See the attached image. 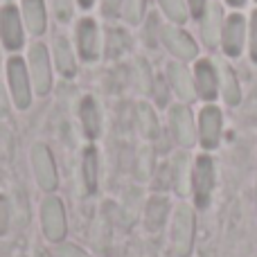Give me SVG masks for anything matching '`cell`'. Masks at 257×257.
I'll use <instances>...</instances> for the list:
<instances>
[{
    "mask_svg": "<svg viewBox=\"0 0 257 257\" xmlns=\"http://www.w3.org/2000/svg\"><path fill=\"white\" fill-rule=\"evenodd\" d=\"M41 219H43V230L50 241H61L66 237V212L57 196H48L41 208Z\"/></svg>",
    "mask_w": 257,
    "mask_h": 257,
    "instance_id": "cell-1",
    "label": "cell"
},
{
    "mask_svg": "<svg viewBox=\"0 0 257 257\" xmlns=\"http://www.w3.org/2000/svg\"><path fill=\"white\" fill-rule=\"evenodd\" d=\"M194 241V214L187 205H181L174 217V248L181 257H187Z\"/></svg>",
    "mask_w": 257,
    "mask_h": 257,
    "instance_id": "cell-2",
    "label": "cell"
},
{
    "mask_svg": "<svg viewBox=\"0 0 257 257\" xmlns=\"http://www.w3.org/2000/svg\"><path fill=\"white\" fill-rule=\"evenodd\" d=\"M7 68H9V88H12L14 104H16L18 108H27L30 106V99H32V90H30V79H27L25 63L18 57H12Z\"/></svg>",
    "mask_w": 257,
    "mask_h": 257,
    "instance_id": "cell-3",
    "label": "cell"
},
{
    "mask_svg": "<svg viewBox=\"0 0 257 257\" xmlns=\"http://www.w3.org/2000/svg\"><path fill=\"white\" fill-rule=\"evenodd\" d=\"M194 196H196V205L199 208H208L210 203V194L214 187V167H212V158L208 156H199L196 158V167H194Z\"/></svg>",
    "mask_w": 257,
    "mask_h": 257,
    "instance_id": "cell-4",
    "label": "cell"
},
{
    "mask_svg": "<svg viewBox=\"0 0 257 257\" xmlns=\"http://www.w3.org/2000/svg\"><path fill=\"white\" fill-rule=\"evenodd\" d=\"M32 165H34V174L39 185L45 192H52L57 187V169H54L52 154L45 145H34L32 149Z\"/></svg>",
    "mask_w": 257,
    "mask_h": 257,
    "instance_id": "cell-5",
    "label": "cell"
},
{
    "mask_svg": "<svg viewBox=\"0 0 257 257\" xmlns=\"http://www.w3.org/2000/svg\"><path fill=\"white\" fill-rule=\"evenodd\" d=\"M30 70L34 77V88L39 95H45L52 86V72H50V61H48V52L45 45L36 43L30 50Z\"/></svg>",
    "mask_w": 257,
    "mask_h": 257,
    "instance_id": "cell-6",
    "label": "cell"
},
{
    "mask_svg": "<svg viewBox=\"0 0 257 257\" xmlns=\"http://www.w3.org/2000/svg\"><path fill=\"white\" fill-rule=\"evenodd\" d=\"M199 136L205 149H214L221 138V111L217 106H205L199 115Z\"/></svg>",
    "mask_w": 257,
    "mask_h": 257,
    "instance_id": "cell-7",
    "label": "cell"
},
{
    "mask_svg": "<svg viewBox=\"0 0 257 257\" xmlns=\"http://www.w3.org/2000/svg\"><path fill=\"white\" fill-rule=\"evenodd\" d=\"M160 36H163L165 45H167V50L172 54H176V57L181 59H194L196 57V43L192 41L190 34H185L183 30H178V27H163L160 30Z\"/></svg>",
    "mask_w": 257,
    "mask_h": 257,
    "instance_id": "cell-8",
    "label": "cell"
},
{
    "mask_svg": "<svg viewBox=\"0 0 257 257\" xmlns=\"http://www.w3.org/2000/svg\"><path fill=\"white\" fill-rule=\"evenodd\" d=\"M0 36H3L5 48L9 50H18L23 45V27L16 7L0 9Z\"/></svg>",
    "mask_w": 257,
    "mask_h": 257,
    "instance_id": "cell-9",
    "label": "cell"
},
{
    "mask_svg": "<svg viewBox=\"0 0 257 257\" xmlns=\"http://www.w3.org/2000/svg\"><path fill=\"white\" fill-rule=\"evenodd\" d=\"M244 36H246V21L239 14H230L223 25V52L237 57L244 48Z\"/></svg>",
    "mask_w": 257,
    "mask_h": 257,
    "instance_id": "cell-10",
    "label": "cell"
},
{
    "mask_svg": "<svg viewBox=\"0 0 257 257\" xmlns=\"http://www.w3.org/2000/svg\"><path fill=\"white\" fill-rule=\"evenodd\" d=\"M169 120H172V131L176 136V140L185 147H192L196 140L194 122H192V113L187 106H174L169 111Z\"/></svg>",
    "mask_w": 257,
    "mask_h": 257,
    "instance_id": "cell-11",
    "label": "cell"
},
{
    "mask_svg": "<svg viewBox=\"0 0 257 257\" xmlns=\"http://www.w3.org/2000/svg\"><path fill=\"white\" fill-rule=\"evenodd\" d=\"M77 39H79V52L86 61H95L99 52V41H97V25L90 18H84L77 30Z\"/></svg>",
    "mask_w": 257,
    "mask_h": 257,
    "instance_id": "cell-12",
    "label": "cell"
},
{
    "mask_svg": "<svg viewBox=\"0 0 257 257\" xmlns=\"http://www.w3.org/2000/svg\"><path fill=\"white\" fill-rule=\"evenodd\" d=\"M221 25H223V12L221 5L212 3L203 14V23H201V32H203V41L208 48H214L221 36Z\"/></svg>",
    "mask_w": 257,
    "mask_h": 257,
    "instance_id": "cell-13",
    "label": "cell"
},
{
    "mask_svg": "<svg viewBox=\"0 0 257 257\" xmlns=\"http://www.w3.org/2000/svg\"><path fill=\"white\" fill-rule=\"evenodd\" d=\"M196 88L203 99H214L219 93V75L210 61H199L196 63Z\"/></svg>",
    "mask_w": 257,
    "mask_h": 257,
    "instance_id": "cell-14",
    "label": "cell"
},
{
    "mask_svg": "<svg viewBox=\"0 0 257 257\" xmlns=\"http://www.w3.org/2000/svg\"><path fill=\"white\" fill-rule=\"evenodd\" d=\"M167 75H169V81H172V88L176 90V95L181 99L192 102V99L196 97V90H194V84H192V79H190V72H187L183 66L172 63V66L167 68Z\"/></svg>",
    "mask_w": 257,
    "mask_h": 257,
    "instance_id": "cell-15",
    "label": "cell"
},
{
    "mask_svg": "<svg viewBox=\"0 0 257 257\" xmlns=\"http://www.w3.org/2000/svg\"><path fill=\"white\" fill-rule=\"evenodd\" d=\"M23 12H25V23L32 34H43L45 32L43 0H23Z\"/></svg>",
    "mask_w": 257,
    "mask_h": 257,
    "instance_id": "cell-16",
    "label": "cell"
},
{
    "mask_svg": "<svg viewBox=\"0 0 257 257\" xmlns=\"http://www.w3.org/2000/svg\"><path fill=\"white\" fill-rule=\"evenodd\" d=\"M219 77H221V88H223V99H226L230 106L239 104L241 99V90H239V84L235 79V72L228 63H221L219 66Z\"/></svg>",
    "mask_w": 257,
    "mask_h": 257,
    "instance_id": "cell-17",
    "label": "cell"
},
{
    "mask_svg": "<svg viewBox=\"0 0 257 257\" xmlns=\"http://www.w3.org/2000/svg\"><path fill=\"white\" fill-rule=\"evenodd\" d=\"M81 124H84V131L88 138L99 136V108L93 97L81 99Z\"/></svg>",
    "mask_w": 257,
    "mask_h": 257,
    "instance_id": "cell-18",
    "label": "cell"
},
{
    "mask_svg": "<svg viewBox=\"0 0 257 257\" xmlns=\"http://www.w3.org/2000/svg\"><path fill=\"white\" fill-rule=\"evenodd\" d=\"M54 59H57V68L63 77H72L77 70L75 66V57H72L70 43L66 39H57L54 41Z\"/></svg>",
    "mask_w": 257,
    "mask_h": 257,
    "instance_id": "cell-19",
    "label": "cell"
},
{
    "mask_svg": "<svg viewBox=\"0 0 257 257\" xmlns=\"http://www.w3.org/2000/svg\"><path fill=\"white\" fill-rule=\"evenodd\" d=\"M84 183L88 192H95L97 187V151L93 147L84 151Z\"/></svg>",
    "mask_w": 257,
    "mask_h": 257,
    "instance_id": "cell-20",
    "label": "cell"
},
{
    "mask_svg": "<svg viewBox=\"0 0 257 257\" xmlns=\"http://www.w3.org/2000/svg\"><path fill=\"white\" fill-rule=\"evenodd\" d=\"M165 214H167V201L165 199H151L149 201V208H147V226L151 228V230H156V228L163 226L165 221Z\"/></svg>",
    "mask_w": 257,
    "mask_h": 257,
    "instance_id": "cell-21",
    "label": "cell"
},
{
    "mask_svg": "<svg viewBox=\"0 0 257 257\" xmlns=\"http://www.w3.org/2000/svg\"><path fill=\"white\" fill-rule=\"evenodd\" d=\"M138 122H140V131L145 133V136H156L158 133V120H156L154 111H151L147 104H140L138 106Z\"/></svg>",
    "mask_w": 257,
    "mask_h": 257,
    "instance_id": "cell-22",
    "label": "cell"
},
{
    "mask_svg": "<svg viewBox=\"0 0 257 257\" xmlns=\"http://www.w3.org/2000/svg\"><path fill=\"white\" fill-rule=\"evenodd\" d=\"M163 12L169 16V21L174 23H185L187 21V7L183 0H158Z\"/></svg>",
    "mask_w": 257,
    "mask_h": 257,
    "instance_id": "cell-23",
    "label": "cell"
},
{
    "mask_svg": "<svg viewBox=\"0 0 257 257\" xmlns=\"http://www.w3.org/2000/svg\"><path fill=\"white\" fill-rule=\"evenodd\" d=\"M126 45H128V39L122 30H113L111 34H108V54H111V57L122 54L126 50Z\"/></svg>",
    "mask_w": 257,
    "mask_h": 257,
    "instance_id": "cell-24",
    "label": "cell"
},
{
    "mask_svg": "<svg viewBox=\"0 0 257 257\" xmlns=\"http://www.w3.org/2000/svg\"><path fill=\"white\" fill-rule=\"evenodd\" d=\"M145 5H147V0H126L124 3V16L131 25H138V23L142 21Z\"/></svg>",
    "mask_w": 257,
    "mask_h": 257,
    "instance_id": "cell-25",
    "label": "cell"
},
{
    "mask_svg": "<svg viewBox=\"0 0 257 257\" xmlns=\"http://www.w3.org/2000/svg\"><path fill=\"white\" fill-rule=\"evenodd\" d=\"M176 187L178 192H187V158L185 156H176Z\"/></svg>",
    "mask_w": 257,
    "mask_h": 257,
    "instance_id": "cell-26",
    "label": "cell"
},
{
    "mask_svg": "<svg viewBox=\"0 0 257 257\" xmlns=\"http://www.w3.org/2000/svg\"><path fill=\"white\" fill-rule=\"evenodd\" d=\"M138 86H140V90H145V93H149L151 90V72H149V66H147V61H138Z\"/></svg>",
    "mask_w": 257,
    "mask_h": 257,
    "instance_id": "cell-27",
    "label": "cell"
},
{
    "mask_svg": "<svg viewBox=\"0 0 257 257\" xmlns=\"http://www.w3.org/2000/svg\"><path fill=\"white\" fill-rule=\"evenodd\" d=\"M54 9L59 21H68L72 16V0H54Z\"/></svg>",
    "mask_w": 257,
    "mask_h": 257,
    "instance_id": "cell-28",
    "label": "cell"
},
{
    "mask_svg": "<svg viewBox=\"0 0 257 257\" xmlns=\"http://www.w3.org/2000/svg\"><path fill=\"white\" fill-rule=\"evenodd\" d=\"M250 57L257 63V9L253 12V18H250Z\"/></svg>",
    "mask_w": 257,
    "mask_h": 257,
    "instance_id": "cell-29",
    "label": "cell"
},
{
    "mask_svg": "<svg viewBox=\"0 0 257 257\" xmlns=\"http://www.w3.org/2000/svg\"><path fill=\"white\" fill-rule=\"evenodd\" d=\"M120 7H122V0H104L102 3V14L108 18H115L120 14Z\"/></svg>",
    "mask_w": 257,
    "mask_h": 257,
    "instance_id": "cell-30",
    "label": "cell"
},
{
    "mask_svg": "<svg viewBox=\"0 0 257 257\" xmlns=\"http://www.w3.org/2000/svg\"><path fill=\"white\" fill-rule=\"evenodd\" d=\"M57 255H59V257H90V255H86L81 248H77V246H70V244L59 246Z\"/></svg>",
    "mask_w": 257,
    "mask_h": 257,
    "instance_id": "cell-31",
    "label": "cell"
},
{
    "mask_svg": "<svg viewBox=\"0 0 257 257\" xmlns=\"http://www.w3.org/2000/svg\"><path fill=\"white\" fill-rule=\"evenodd\" d=\"M187 5H190V9H192V14H194V16H203L205 0H187Z\"/></svg>",
    "mask_w": 257,
    "mask_h": 257,
    "instance_id": "cell-32",
    "label": "cell"
},
{
    "mask_svg": "<svg viewBox=\"0 0 257 257\" xmlns=\"http://www.w3.org/2000/svg\"><path fill=\"white\" fill-rule=\"evenodd\" d=\"M145 165V174L142 176H149V167H151V149H142L140 154V167Z\"/></svg>",
    "mask_w": 257,
    "mask_h": 257,
    "instance_id": "cell-33",
    "label": "cell"
},
{
    "mask_svg": "<svg viewBox=\"0 0 257 257\" xmlns=\"http://www.w3.org/2000/svg\"><path fill=\"white\" fill-rule=\"evenodd\" d=\"M5 221H7V203L0 199V232H5Z\"/></svg>",
    "mask_w": 257,
    "mask_h": 257,
    "instance_id": "cell-34",
    "label": "cell"
},
{
    "mask_svg": "<svg viewBox=\"0 0 257 257\" xmlns=\"http://www.w3.org/2000/svg\"><path fill=\"white\" fill-rule=\"evenodd\" d=\"M0 115H7V104H5V95L0 90Z\"/></svg>",
    "mask_w": 257,
    "mask_h": 257,
    "instance_id": "cell-35",
    "label": "cell"
},
{
    "mask_svg": "<svg viewBox=\"0 0 257 257\" xmlns=\"http://www.w3.org/2000/svg\"><path fill=\"white\" fill-rule=\"evenodd\" d=\"M228 5H232V7H241V5L246 3V0H226Z\"/></svg>",
    "mask_w": 257,
    "mask_h": 257,
    "instance_id": "cell-36",
    "label": "cell"
},
{
    "mask_svg": "<svg viewBox=\"0 0 257 257\" xmlns=\"http://www.w3.org/2000/svg\"><path fill=\"white\" fill-rule=\"evenodd\" d=\"M93 3H95V0H79V5H81V7H84V9H88Z\"/></svg>",
    "mask_w": 257,
    "mask_h": 257,
    "instance_id": "cell-37",
    "label": "cell"
}]
</instances>
